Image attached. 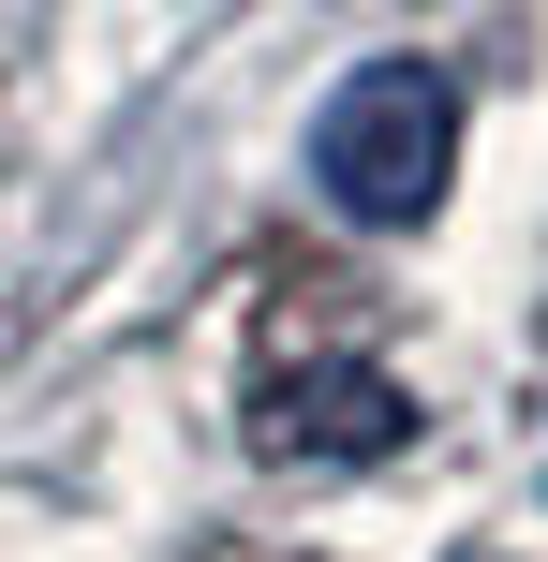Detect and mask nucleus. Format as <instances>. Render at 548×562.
I'll use <instances>...</instances> for the list:
<instances>
[{
	"instance_id": "f257e3e1",
	"label": "nucleus",
	"mask_w": 548,
	"mask_h": 562,
	"mask_svg": "<svg viewBox=\"0 0 548 562\" xmlns=\"http://www.w3.org/2000/svg\"><path fill=\"white\" fill-rule=\"evenodd\" d=\"M445 178H460V75L445 59H371V75L326 89L312 119V193L342 207V223L401 237L445 207Z\"/></svg>"
},
{
	"instance_id": "f03ea898",
	"label": "nucleus",
	"mask_w": 548,
	"mask_h": 562,
	"mask_svg": "<svg viewBox=\"0 0 548 562\" xmlns=\"http://www.w3.org/2000/svg\"><path fill=\"white\" fill-rule=\"evenodd\" d=\"M253 445L267 459H385V445H415V385L371 356H297V370H267Z\"/></svg>"
}]
</instances>
